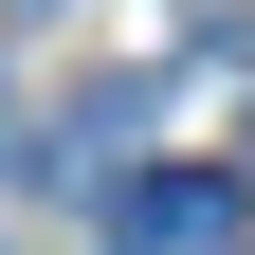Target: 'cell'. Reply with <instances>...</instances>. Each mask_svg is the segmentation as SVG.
<instances>
[{
  "instance_id": "6da1fadb",
  "label": "cell",
  "mask_w": 255,
  "mask_h": 255,
  "mask_svg": "<svg viewBox=\"0 0 255 255\" xmlns=\"http://www.w3.org/2000/svg\"><path fill=\"white\" fill-rule=\"evenodd\" d=\"M110 255H237V182L219 164H128L110 182Z\"/></svg>"
}]
</instances>
